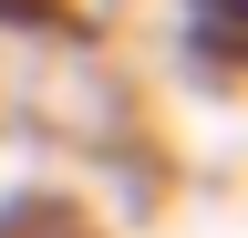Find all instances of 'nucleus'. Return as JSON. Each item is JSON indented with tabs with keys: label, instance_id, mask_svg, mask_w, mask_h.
Here are the masks:
<instances>
[{
	"label": "nucleus",
	"instance_id": "nucleus-1",
	"mask_svg": "<svg viewBox=\"0 0 248 238\" xmlns=\"http://www.w3.org/2000/svg\"><path fill=\"white\" fill-rule=\"evenodd\" d=\"M166 32H176V63L197 94H228L238 83V32H248V0H166Z\"/></svg>",
	"mask_w": 248,
	"mask_h": 238
}]
</instances>
